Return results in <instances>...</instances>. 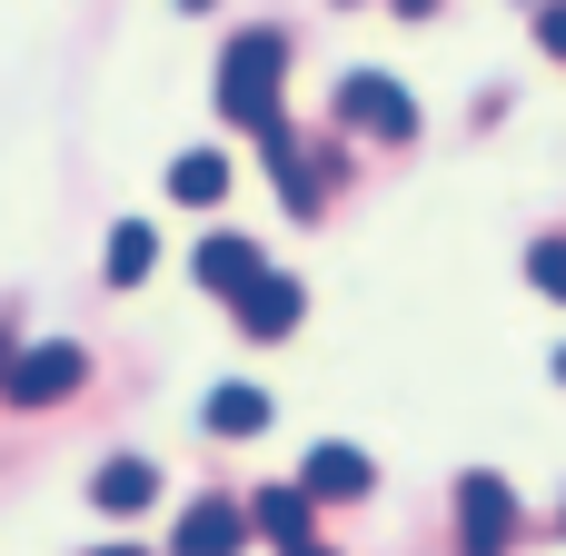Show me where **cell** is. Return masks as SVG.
Wrapping results in <instances>:
<instances>
[{
    "label": "cell",
    "mask_w": 566,
    "mask_h": 556,
    "mask_svg": "<svg viewBox=\"0 0 566 556\" xmlns=\"http://www.w3.org/2000/svg\"><path fill=\"white\" fill-rule=\"evenodd\" d=\"M279 80H289V40H279V30H239V40L219 50V119L279 129Z\"/></svg>",
    "instance_id": "obj_1"
},
{
    "label": "cell",
    "mask_w": 566,
    "mask_h": 556,
    "mask_svg": "<svg viewBox=\"0 0 566 556\" xmlns=\"http://www.w3.org/2000/svg\"><path fill=\"white\" fill-rule=\"evenodd\" d=\"M517 537V487L497 468H468L458 478V556H507Z\"/></svg>",
    "instance_id": "obj_2"
},
{
    "label": "cell",
    "mask_w": 566,
    "mask_h": 556,
    "mask_svg": "<svg viewBox=\"0 0 566 556\" xmlns=\"http://www.w3.org/2000/svg\"><path fill=\"white\" fill-rule=\"evenodd\" d=\"M338 119L368 139H418V90H398L388 70H348L338 80Z\"/></svg>",
    "instance_id": "obj_3"
},
{
    "label": "cell",
    "mask_w": 566,
    "mask_h": 556,
    "mask_svg": "<svg viewBox=\"0 0 566 556\" xmlns=\"http://www.w3.org/2000/svg\"><path fill=\"white\" fill-rule=\"evenodd\" d=\"M80 378H90V358H80L70 338H40V348H20V358H10V378H0V408H60Z\"/></svg>",
    "instance_id": "obj_4"
},
{
    "label": "cell",
    "mask_w": 566,
    "mask_h": 556,
    "mask_svg": "<svg viewBox=\"0 0 566 556\" xmlns=\"http://www.w3.org/2000/svg\"><path fill=\"white\" fill-rule=\"evenodd\" d=\"M298 487H308L318 507H358V497L378 487V458H368V448H348V438H318V448H308V468H298Z\"/></svg>",
    "instance_id": "obj_5"
},
{
    "label": "cell",
    "mask_w": 566,
    "mask_h": 556,
    "mask_svg": "<svg viewBox=\"0 0 566 556\" xmlns=\"http://www.w3.org/2000/svg\"><path fill=\"white\" fill-rule=\"evenodd\" d=\"M229 308H239V338H298V318H308V289H298L289 269H269V279H259V289H239Z\"/></svg>",
    "instance_id": "obj_6"
},
{
    "label": "cell",
    "mask_w": 566,
    "mask_h": 556,
    "mask_svg": "<svg viewBox=\"0 0 566 556\" xmlns=\"http://www.w3.org/2000/svg\"><path fill=\"white\" fill-rule=\"evenodd\" d=\"M239 547H249V507H229V497H199L169 527V556H239Z\"/></svg>",
    "instance_id": "obj_7"
},
{
    "label": "cell",
    "mask_w": 566,
    "mask_h": 556,
    "mask_svg": "<svg viewBox=\"0 0 566 556\" xmlns=\"http://www.w3.org/2000/svg\"><path fill=\"white\" fill-rule=\"evenodd\" d=\"M189 269H199V289H209V298H239V289H259V279H269V259H259V239H239V229H219V239H199V259H189Z\"/></svg>",
    "instance_id": "obj_8"
},
{
    "label": "cell",
    "mask_w": 566,
    "mask_h": 556,
    "mask_svg": "<svg viewBox=\"0 0 566 556\" xmlns=\"http://www.w3.org/2000/svg\"><path fill=\"white\" fill-rule=\"evenodd\" d=\"M308 507H318V497H308L298 478H289V487H259V497H249V537H269L279 556L308 547Z\"/></svg>",
    "instance_id": "obj_9"
},
{
    "label": "cell",
    "mask_w": 566,
    "mask_h": 556,
    "mask_svg": "<svg viewBox=\"0 0 566 556\" xmlns=\"http://www.w3.org/2000/svg\"><path fill=\"white\" fill-rule=\"evenodd\" d=\"M259 149H269V169H279V199H289L298 219H318V199H328V189H318V159H298L289 119H279V129H259Z\"/></svg>",
    "instance_id": "obj_10"
},
{
    "label": "cell",
    "mask_w": 566,
    "mask_h": 556,
    "mask_svg": "<svg viewBox=\"0 0 566 556\" xmlns=\"http://www.w3.org/2000/svg\"><path fill=\"white\" fill-rule=\"evenodd\" d=\"M279 408H269V388H249V378H229V388H209V438H259Z\"/></svg>",
    "instance_id": "obj_11"
},
{
    "label": "cell",
    "mask_w": 566,
    "mask_h": 556,
    "mask_svg": "<svg viewBox=\"0 0 566 556\" xmlns=\"http://www.w3.org/2000/svg\"><path fill=\"white\" fill-rule=\"evenodd\" d=\"M90 497H99L109 517H139V507L159 497V468H149V458H109V468L90 478Z\"/></svg>",
    "instance_id": "obj_12"
},
{
    "label": "cell",
    "mask_w": 566,
    "mask_h": 556,
    "mask_svg": "<svg viewBox=\"0 0 566 556\" xmlns=\"http://www.w3.org/2000/svg\"><path fill=\"white\" fill-rule=\"evenodd\" d=\"M219 189H229V159H219V149H179V159H169V199L209 209Z\"/></svg>",
    "instance_id": "obj_13"
},
{
    "label": "cell",
    "mask_w": 566,
    "mask_h": 556,
    "mask_svg": "<svg viewBox=\"0 0 566 556\" xmlns=\"http://www.w3.org/2000/svg\"><path fill=\"white\" fill-rule=\"evenodd\" d=\"M149 259H159V239H149L139 219H119V229H109V289H139Z\"/></svg>",
    "instance_id": "obj_14"
},
{
    "label": "cell",
    "mask_w": 566,
    "mask_h": 556,
    "mask_svg": "<svg viewBox=\"0 0 566 556\" xmlns=\"http://www.w3.org/2000/svg\"><path fill=\"white\" fill-rule=\"evenodd\" d=\"M527 289L566 308V239H537V249H527Z\"/></svg>",
    "instance_id": "obj_15"
},
{
    "label": "cell",
    "mask_w": 566,
    "mask_h": 556,
    "mask_svg": "<svg viewBox=\"0 0 566 556\" xmlns=\"http://www.w3.org/2000/svg\"><path fill=\"white\" fill-rule=\"evenodd\" d=\"M537 50H547V60H566V0H547V10H537Z\"/></svg>",
    "instance_id": "obj_16"
},
{
    "label": "cell",
    "mask_w": 566,
    "mask_h": 556,
    "mask_svg": "<svg viewBox=\"0 0 566 556\" xmlns=\"http://www.w3.org/2000/svg\"><path fill=\"white\" fill-rule=\"evenodd\" d=\"M388 10H398V20H428V10H438V0H388Z\"/></svg>",
    "instance_id": "obj_17"
},
{
    "label": "cell",
    "mask_w": 566,
    "mask_h": 556,
    "mask_svg": "<svg viewBox=\"0 0 566 556\" xmlns=\"http://www.w3.org/2000/svg\"><path fill=\"white\" fill-rule=\"evenodd\" d=\"M10 358H20V338H10V328H0V378H10Z\"/></svg>",
    "instance_id": "obj_18"
},
{
    "label": "cell",
    "mask_w": 566,
    "mask_h": 556,
    "mask_svg": "<svg viewBox=\"0 0 566 556\" xmlns=\"http://www.w3.org/2000/svg\"><path fill=\"white\" fill-rule=\"evenodd\" d=\"M547 378H557V388H566V348H557V358H547Z\"/></svg>",
    "instance_id": "obj_19"
},
{
    "label": "cell",
    "mask_w": 566,
    "mask_h": 556,
    "mask_svg": "<svg viewBox=\"0 0 566 556\" xmlns=\"http://www.w3.org/2000/svg\"><path fill=\"white\" fill-rule=\"evenodd\" d=\"M289 556H338V547H318V537H308V547H289Z\"/></svg>",
    "instance_id": "obj_20"
},
{
    "label": "cell",
    "mask_w": 566,
    "mask_h": 556,
    "mask_svg": "<svg viewBox=\"0 0 566 556\" xmlns=\"http://www.w3.org/2000/svg\"><path fill=\"white\" fill-rule=\"evenodd\" d=\"M90 556H149V547H90Z\"/></svg>",
    "instance_id": "obj_21"
},
{
    "label": "cell",
    "mask_w": 566,
    "mask_h": 556,
    "mask_svg": "<svg viewBox=\"0 0 566 556\" xmlns=\"http://www.w3.org/2000/svg\"><path fill=\"white\" fill-rule=\"evenodd\" d=\"M179 10H209V0H179Z\"/></svg>",
    "instance_id": "obj_22"
}]
</instances>
